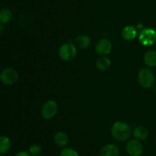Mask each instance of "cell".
<instances>
[{"mask_svg": "<svg viewBox=\"0 0 156 156\" xmlns=\"http://www.w3.org/2000/svg\"><path fill=\"white\" fill-rule=\"evenodd\" d=\"M132 129L127 123L121 121L114 122L111 127V135L115 140L119 142L126 141L132 134Z\"/></svg>", "mask_w": 156, "mask_h": 156, "instance_id": "obj_1", "label": "cell"}, {"mask_svg": "<svg viewBox=\"0 0 156 156\" xmlns=\"http://www.w3.org/2000/svg\"><path fill=\"white\" fill-rule=\"evenodd\" d=\"M138 81L139 84L144 88H150L155 84V75L150 69L144 67L139 71Z\"/></svg>", "mask_w": 156, "mask_h": 156, "instance_id": "obj_2", "label": "cell"}, {"mask_svg": "<svg viewBox=\"0 0 156 156\" xmlns=\"http://www.w3.org/2000/svg\"><path fill=\"white\" fill-rule=\"evenodd\" d=\"M77 54V48L74 44L70 42L65 43L59 49V56L62 61H71Z\"/></svg>", "mask_w": 156, "mask_h": 156, "instance_id": "obj_3", "label": "cell"}, {"mask_svg": "<svg viewBox=\"0 0 156 156\" xmlns=\"http://www.w3.org/2000/svg\"><path fill=\"white\" fill-rule=\"evenodd\" d=\"M139 41L144 46L152 45L156 42V32L149 28H143L139 35Z\"/></svg>", "mask_w": 156, "mask_h": 156, "instance_id": "obj_4", "label": "cell"}, {"mask_svg": "<svg viewBox=\"0 0 156 156\" xmlns=\"http://www.w3.org/2000/svg\"><path fill=\"white\" fill-rule=\"evenodd\" d=\"M18 72L13 68L4 69L0 73V81L6 86L13 85L18 81Z\"/></svg>", "mask_w": 156, "mask_h": 156, "instance_id": "obj_5", "label": "cell"}, {"mask_svg": "<svg viewBox=\"0 0 156 156\" xmlns=\"http://www.w3.org/2000/svg\"><path fill=\"white\" fill-rule=\"evenodd\" d=\"M58 112V105L55 101L48 100L45 102L41 108V115L46 119L54 117Z\"/></svg>", "mask_w": 156, "mask_h": 156, "instance_id": "obj_6", "label": "cell"}, {"mask_svg": "<svg viewBox=\"0 0 156 156\" xmlns=\"http://www.w3.org/2000/svg\"><path fill=\"white\" fill-rule=\"evenodd\" d=\"M126 150L130 156H141L143 153V146L141 142L137 139L128 141L126 145Z\"/></svg>", "mask_w": 156, "mask_h": 156, "instance_id": "obj_7", "label": "cell"}, {"mask_svg": "<svg viewBox=\"0 0 156 156\" xmlns=\"http://www.w3.org/2000/svg\"><path fill=\"white\" fill-rule=\"evenodd\" d=\"M112 49V44L110 40L107 38H102L99 40L95 46V50L98 54L101 56H106L109 54Z\"/></svg>", "mask_w": 156, "mask_h": 156, "instance_id": "obj_8", "label": "cell"}, {"mask_svg": "<svg viewBox=\"0 0 156 156\" xmlns=\"http://www.w3.org/2000/svg\"><path fill=\"white\" fill-rule=\"evenodd\" d=\"M120 148L115 144H108L101 148L100 156H119Z\"/></svg>", "mask_w": 156, "mask_h": 156, "instance_id": "obj_9", "label": "cell"}, {"mask_svg": "<svg viewBox=\"0 0 156 156\" xmlns=\"http://www.w3.org/2000/svg\"><path fill=\"white\" fill-rule=\"evenodd\" d=\"M122 36L126 41H132V40L135 39L136 37L137 36V31L136 28L133 26L128 25L123 28L122 30Z\"/></svg>", "mask_w": 156, "mask_h": 156, "instance_id": "obj_10", "label": "cell"}, {"mask_svg": "<svg viewBox=\"0 0 156 156\" xmlns=\"http://www.w3.org/2000/svg\"><path fill=\"white\" fill-rule=\"evenodd\" d=\"M91 44V39L88 36L85 35H81L76 37L75 39V45L80 49H86Z\"/></svg>", "mask_w": 156, "mask_h": 156, "instance_id": "obj_11", "label": "cell"}, {"mask_svg": "<svg viewBox=\"0 0 156 156\" xmlns=\"http://www.w3.org/2000/svg\"><path fill=\"white\" fill-rule=\"evenodd\" d=\"M54 142L56 145L59 147H62L65 148L69 144V139L68 136L63 132H58L54 136Z\"/></svg>", "mask_w": 156, "mask_h": 156, "instance_id": "obj_12", "label": "cell"}, {"mask_svg": "<svg viewBox=\"0 0 156 156\" xmlns=\"http://www.w3.org/2000/svg\"><path fill=\"white\" fill-rule=\"evenodd\" d=\"M12 147V142L9 136H0V155L6 154Z\"/></svg>", "mask_w": 156, "mask_h": 156, "instance_id": "obj_13", "label": "cell"}, {"mask_svg": "<svg viewBox=\"0 0 156 156\" xmlns=\"http://www.w3.org/2000/svg\"><path fill=\"white\" fill-rule=\"evenodd\" d=\"M133 136L136 139L139 141H143L147 139L149 136V132L147 128L143 126H138L133 129L132 132Z\"/></svg>", "mask_w": 156, "mask_h": 156, "instance_id": "obj_14", "label": "cell"}, {"mask_svg": "<svg viewBox=\"0 0 156 156\" xmlns=\"http://www.w3.org/2000/svg\"><path fill=\"white\" fill-rule=\"evenodd\" d=\"M144 63L147 67H156V51L154 50H149L144 55Z\"/></svg>", "mask_w": 156, "mask_h": 156, "instance_id": "obj_15", "label": "cell"}, {"mask_svg": "<svg viewBox=\"0 0 156 156\" xmlns=\"http://www.w3.org/2000/svg\"><path fill=\"white\" fill-rule=\"evenodd\" d=\"M111 65V60L105 56H102L101 58H98L96 61V67L98 70H101V71H105Z\"/></svg>", "mask_w": 156, "mask_h": 156, "instance_id": "obj_16", "label": "cell"}, {"mask_svg": "<svg viewBox=\"0 0 156 156\" xmlns=\"http://www.w3.org/2000/svg\"><path fill=\"white\" fill-rule=\"evenodd\" d=\"M12 18V12L8 8L0 9V23L5 24L9 23Z\"/></svg>", "mask_w": 156, "mask_h": 156, "instance_id": "obj_17", "label": "cell"}, {"mask_svg": "<svg viewBox=\"0 0 156 156\" xmlns=\"http://www.w3.org/2000/svg\"><path fill=\"white\" fill-rule=\"evenodd\" d=\"M59 156H79V154L74 148H65L61 151Z\"/></svg>", "mask_w": 156, "mask_h": 156, "instance_id": "obj_18", "label": "cell"}, {"mask_svg": "<svg viewBox=\"0 0 156 156\" xmlns=\"http://www.w3.org/2000/svg\"><path fill=\"white\" fill-rule=\"evenodd\" d=\"M28 151L31 154V156H38L42 152V148L41 145H37V144H34L29 148Z\"/></svg>", "mask_w": 156, "mask_h": 156, "instance_id": "obj_19", "label": "cell"}, {"mask_svg": "<svg viewBox=\"0 0 156 156\" xmlns=\"http://www.w3.org/2000/svg\"><path fill=\"white\" fill-rule=\"evenodd\" d=\"M15 156H31V154L27 151H20L15 154Z\"/></svg>", "mask_w": 156, "mask_h": 156, "instance_id": "obj_20", "label": "cell"}, {"mask_svg": "<svg viewBox=\"0 0 156 156\" xmlns=\"http://www.w3.org/2000/svg\"><path fill=\"white\" fill-rule=\"evenodd\" d=\"M5 26L4 24L0 23V35H2L5 33Z\"/></svg>", "mask_w": 156, "mask_h": 156, "instance_id": "obj_21", "label": "cell"}, {"mask_svg": "<svg viewBox=\"0 0 156 156\" xmlns=\"http://www.w3.org/2000/svg\"><path fill=\"white\" fill-rule=\"evenodd\" d=\"M155 144H156V141H155Z\"/></svg>", "mask_w": 156, "mask_h": 156, "instance_id": "obj_22", "label": "cell"}]
</instances>
